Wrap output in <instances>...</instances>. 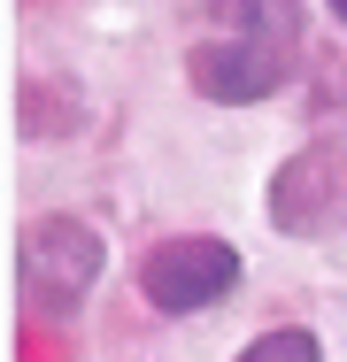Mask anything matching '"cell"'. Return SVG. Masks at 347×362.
I'll return each instance as SVG.
<instances>
[{
    "label": "cell",
    "instance_id": "4",
    "mask_svg": "<svg viewBox=\"0 0 347 362\" xmlns=\"http://www.w3.org/2000/svg\"><path fill=\"white\" fill-rule=\"evenodd\" d=\"M271 223L293 231V239L347 231V139L301 146V154L271 177Z\"/></svg>",
    "mask_w": 347,
    "mask_h": 362
},
{
    "label": "cell",
    "instance_id": "3",
    "mask_svg": "<svg viewBox=\"0 0 347 362\" xmlns=\"http://www.w3.org/2000/svg\"><path fill=\"white\" fill-rule=\"evenodd\" d=\"M232 286H239V247H232V239H208V231L162 239V247L139 262V293H147V308H162V316H201V308H216Z\"/></svg>",
    "mask_w": 347,
    "mask_h": 362
},
{
    "label": "cell",
    "instance_id": "5",
    "mask_svg": "<svg viewBox=\"0 0 347 362\" xmlns=\"http://www.w3.org/2000/svg\"><path fill=\"white\" fill-rule=\"evenodd\" d=\"M239 362H324V347H317V332H301V324H278V332H263V339H255Z\"/></svg>",
    "mask_w": 347,
    "mask_h": 362
},
{
    "label": "cell",
    "instance_id": "1",
    "mask_svg": "<svg viewBox=\"0 0 347 362\" xmlns=\"http://www.w3.org/2000/svg\"><path fill=\"white\" fill-rule=\"evenodd\" d=\"M301 0H208L186 39V77L216 108H255L301 70Z\"/></svg>",
    "mask_w": 347,
    "mask_h": 362
},
{
    "label": "cell",
    "instance_id": "6",
    "mask_svg": "<svg viewBox=\"0 0 347 362\" xmlns=\"http://www.w3.org/2000/svg\"><path fill=\"white\" fill-rule=\"evenodd\" d=\"M332 16H340V23H347V0H332Z\"/></svg>",
    "mask_w": 347,
    "mask_h": 362
},
{
    "label": "cell",
    "instance_id": "2",
    "mask_svg": "<svg viewBox=\"0 0 347 362\" xmlns=\"http://www.w3.org/2000/svg\"><path fill=\"white\" fill-rule=\"evenodd\" d=\"M101 262H108L101 231L77 216H39L16 239V286H23V300L39 316H77L85 293L101 286Z\"/></svg>",
    "mask_w": 347,
    "mask_h": 362
}]
</instances>
